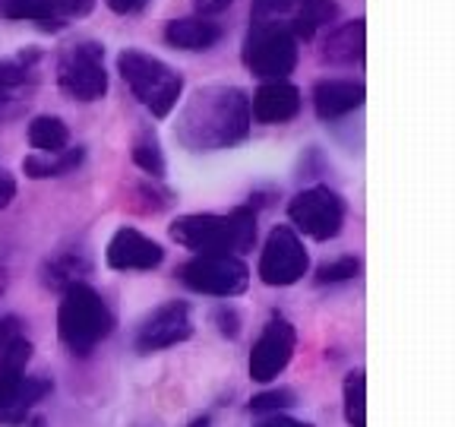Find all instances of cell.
Wrapping results in <instances>:
<instances>
[{"label": "cell", "mask_w": 455, "mask_h": 427, "mask_svg": "<svg viewBox=\"0 0 455 427\" xmlns=\"http://www.w3.org/2000/svg\"><path fill=\"white\" fill-rule=\"evenodd\" d=\"M16 335H20V320H16V317H4V320H0V351L7 349Z\"/></svg>", "instance_id": "d6a6232c"}, {"label": "cell", "mask_w": 455, "mask_h": 427, "mask_svg": "<svg viewBox=\"0 0 455 427\" xmlns=\"http://www.w3.org/2000/svg\"><path fill=\"white\" fill-rule=\"evenodd\" d=\"M105 260L111 270H121V272L156 270V266L164 260V250L158 247L152 238L140 235L136 228H121V231L111 238V244H108Z\"/></svg>", "instance_id": "7c38bea8"}, {"label": "cell", "mask_w": 455, "mask_h": 427, "mask_svg": "<svg viewBox=\"0 0 455 427\" xmlns=\"http://www.w3.org/2000/svg\"><path fill=\"white\" fill-rule=\"evenodd\" d=\"M85 272H89V260H85L83 254H64L44 266V285L64 288L67 292L70 285H79V278H83Z\"/></svg>", "instance_id": "7402d4cb"}, {"label": "cell", "mask_w": 455, "mask_h": 427, "mask_svg": "<svg viewBox=\"0 0 455 427\" xmlns=\"http://www.w3.org/2000/svg\"><path fill=\"white\" fill-rule=\"evenodd\" d=\"M215 320L221 323L219 329H221L225 335H237V313H235V310H225V307H221V310L215 313Z\"/></svg>", "instance_id": "e575fe53"}, {"label": "cell", "mask_w": 455, "mask_h": 427, "mask_svg": "<svg viewBox=\"0 0 455 427\" xmlns=\"http://www.w3.org/2000/svg\"><path fill=\"white\" fill-rule=\"evenodd\" d=\"M361 272V263H357L355 256H341L335 263H326L316 270V282L320 285H335V282H348Z\"/></svg>", "instance_id": "f1b7e54d"}, {"label": "cell", "mask_w": 455, "mask_h": 427, "mask_svg": "<svg viewBox=\"0 0 455 427\" xmlns=\"http://www.w3.org/2000/svg\"><path fill=\"white\" fill-rule=\"evenodd\" d=\"M105 4H108V10H114L117 16H133V13H140V10H146L149 0H105Z\"/></svg>", "instance_id": "4dcf8cb0"}, {"label": "cell", "mask_w": 455, "mask_h": 427, "mask_svg": "<svg viewBox=\"0 0 455 427\" xmlns=\"http://www.w3.org/2000/svg\"><path fill=\"white\" fill-rule=\"evenodd\" d=\"M323 60L329 64H341V67H351L357 60H363V20L355 22H345V26L332 28L323 42Z\"/></svg>", "instance_id": "2e32d148"}, {"label": "cell", "mask_w": 455, "mask_h": 427, "mask_svg": "<svg viewBox=\"0 0 455 427\" xmlns=\"http://www.w3.org/2000/svg\"><path fill=\"white\" fill-rule=\"evenodd\" d=\"M294 326L284 317H272L266 323L263 335L256 339L253 351H250V377L256 383H269L282 374L288 364H291V355H294Z\"/></svg>", "instance_id": "30bf717a"}, {"label": "cell", "mask_w": 455, "mask_h": 427, "mask_svg": "<svg viewBox=\"0 0 455 427\" xmlns=\"http://www.w3.org/2000/svg\"><path fill=\"white\" fill-rule=\"evenodd\" d=\"M57 85L67 99L99 101L108 93L105 73V44L99 42H73L60 54L57 64Z\"/></svg>", "instance_id": "8992f818"}, {"label": "cell", "mask_w": 455, "mask_h": 427, "mask_svg": "<svg viewBox=\"0 0 455 427\" xmlns=\"http://www.w3.org/2000/svg\"><path fill=\"white\" fill-rule=\"evenodd\" d=\"M114 320L101 294L89 285H70L57 313V333L73 355H89L101 339H108Z\"/></svg>", "instance_id": "3957f363"}, {"label": "cell", "mask_w": 455, "mask_h": 427, "mask_svg": "<svg viewBox=\"0 0 455 427\" xmlns=\"http://www.w3.org/2000/svg\"><path fill=\"white\" fill-rule=\"evenodd\" d=\"M28 358H32V345H28L22 335H16L7 349L0 351V408L7 406L10 396H13L22 380H26Z\"/></svg>", "instance_id": "e0dca14e"}, {"label": "cell", "mask_w": 455, "mask_h": 427, "mask_svg": "<svg viewBox=\"0 0 455 427\" xmlns=\"http://www.w3.org/2000/svg\"><path fill=\"white\" fill-rule=\"evenodd\" d=\"M310 270V256H307L300 238L294 235V228L278 225L272 228L269 241L263 247V256H259V278L266 285H275V288H284V285H294L307 276Z\"/></svg>", "instance_id": "9c48e42d"}, {"label": "cell", "mask_w": 455, "mask_h": 427, "mask_svg": "<svg viewBox=\"0 0 455 427\" xmlns=\"http://www.w3.org/2000/svg\"><path fill=\"white\" fill-rule=\"evenodd\" d=\"M300 114V89L284 79L259 85L250 101V117L259 124H288Z\"/></svg>", "instance_id": "4fadbf2b"}, {"label": "cell", "mask_w": 455, "mask_h": 427, "mask_svg": "<svg viewBox=\"0 0 455 427\" xmlns=\"http://www.w3.org/2000/svg\"><path fill=\"white\" fill-rule=\"evenodd\" d=\"M339 16V7H335V0H304L288 28H291V36L298 42H310L316 36V28L320 26H329V22Z\"/></svg>", "instance_id": "ffe728a7"}, {"label": "cell", "mask_w": 455, "mask_h": 427, "mask_svg": "<svg viewBox=\"0 0 455 427\" xmlns=\"http://www.w3.org/2000/svg\"><path fill=\"white\" fill-rule=\"evenodd\" d=\"M235 0H193V7H196L199 16H215V13H225L228 7H231Z\"/></svg>", "instance_id": "1f68e13d"}, {"label": "cell", "mask_w": 455, "mask_h": 427, "mask_svg": "<svg viewBox=\"0 0 455 427\" xmlns=\"http://www.w3.org/2000/svg\"><path fill=\"white\" fill-rule=\"evenodd\" d=\"M85 152L79 149H64L60 156H28L26 162H22V171H26L28 178H60V174H67V171L79 168V162H83Z\"/></svg>", "instance_id": "44dd1931"}, {"label": "cell", "mask_w": 455, "mask_h": 427, "mask_svg": "<svg viewBox=\"0 0 455 427\" xmlns=\"http://www.w3.org/2000/svg\"><path fill=\"white\" fill-rule=\"evenodd\" d=\"M48 7V26L44 32H57L64 28L67 20H79V16H89L95 7V0H44Z\"/></svg>", "instance_id": "d4e9b609"}, {"label": "cell", "mask_w": 455, "mask_h": 427, "mask_svg": "<svg viewBox=\"0 0 455 427\" xmlns=\"http://www.w3.org/2000/svg\"><path fill=\"white\" fill-rule=\"evenodd\" d=\"M130 156H133V162L140 165L146 174H152V178H162L164 171H168L156 130H142V133L133 140V152H130Z\"/></svg>", "instance_id": "cb8c5ba5"}, {"label": "cell", "mask_w": 455, "mask_h": 427, "mask_svg": "<svg viewBox=\"0 0 455 427\" xmlns=\"http://www.w3.org/2000/svg\"><path fill=\"white\" fill-rule=\"evenodd\" d=\"M300 4L304 0H253V7H250V20L253 22H288L298 16Z\"/></svg>", "instance_id": "484cf974"}, {"label": "cell", "mask_w": 455, "mask_h": 427, "mask_svg": "<svg viewBox=\"0 0 455 427\" xmlns=\"http://www.w3.org/2000/svg\"><path fill=\"white\" fill-rule=\"evenodd\" d=\"M13 197H16V181H13V174L0 171V209H7L10 203H13Z\"/></svg>", "instance_id": "836d02e7"}, {"label": "cell", "mask_w": 455, "mask_h": 427, "mask_svg": "<svg viewBox=\"0 0 455 427\" xmlns=\"http://www.w3.org/2000/svg\"><path fill=\"white\" fill-rule=\"evenodd\" d=\"M225 38V28L206 16H190V20H174L164 26V42L180 51H209Z\"/></svg>", "instance_id": "9a60e30c"}, {"label": "cell", "mask_w": 455, "mask_h": 427, "mask_svg": "<svg viewBox=\"0 0 455 427\" xmlns=\"http://www.w3.org/2000/svg\"><path fill=\"white\" fill-rule=\"evenodd\" d=\"M117 70H121L124 83L133 89L140 105L152 111V117H168L178 108L180 93H184V79L164 60L146 54V51L127 48L117 57Z\"/></svg>", "instance_id": "277c9868"}, {"label": "cell", "mask_w": 455, "mask_h": 427, "mask_svg": "<svg viewBox=\"0 0 455 427\" xmlns=\"http://www.w3.org/2000/svg\"><path fill=\"white\" fill-rule=\"evenodd\" d=\"M171 238L187 250L203 254H243L256 241V213L247 206L228 215H184L171 225Z\"/></svg>", "instance_id": "7a4b0ae2"}, {"label": "cell", "mask_w": 455, "mask_h": 427, "mask_svg": "<svg viewBox=\"0 0 455 427\" xmlns=\"http://www.w3.org/2000/svg\"><path fill=\"white\" fill-rule=\"evenodd\" d=\"M36 60H38L36 48L22 51L13 60H0V101L7 99V95L20 93L22 85L32 79V64H36Z\"/></svg>", "instance_id": "603a6c76"}, {"label": "cell", "mask_w": 455, "mask_h": 427, "mask_svg": "<svg viewBox=\"0 0 455 427\" xmlns=\"http://www.w3.org/2000/svg\"><path fill=\"white\" fill-rule=\"evenodd\" d=\"M250 99L237 85H203L187 99L174 136L190 152L231 149L250 133Z\"/></svg>", "instance_id": "6da1fadb"}, {"label": "cell", "mask_w": 455, "mask_h": 427, "mask_svg": "<svg viewBox=\"0 0 455 427\" xmlns=\"http://www.w3.org/2000/svg\"><path fill=\"white\" fill-rule=\"evenodd\" d=\"M288 219L313 241H329L345 225V203L329 187H310L288 203Z\"/></svg>", "instance_id": "ba28073f"}, {"label": "cell", "mask_w": 455, "mask_h": 427, "mask_svg": "<svg viewBox=\"0 0 455 427\" xmlns=\"http://www.w3.org/2000/svg\"><path fill=\"white\" fill-rule=\"evenodd\" d=\"M51 392V380L44 377H26L20 383V390L10 396V402L4 408H0V424L7 427H20L22 421H26L28 408L36 406V402H42L44 396Z\"/></svg>", "instance_id": "ac0fdd59"}, {"label": "cell", "mask_w": 455, "mask_h": 427, "mask_svg": "<svg viewBox=\"0 0 455 427\" xmlns=\"http://www.w3.org/2000/svg\"><path fill=\"white\" fill-rule=\"evenodd\" d=\"M256 427H310V424H304V421H294V418H269V421H263V424H256Z\"/></svg>", "instance_id": "d590c367"}, {"label": "cell", "mask_w": 455, "mask_h": 427, "mask_svg": "<svg viewBox=\"0 0 455 427\" xmlns=\"http://www.w3.org/2000/svg\"><path fill=\"white\" fill-rule=\"evenodd\" d=\"M363 392H367L363 374H348V380H345V415H348L351 427L367 424V402H363L367 396Z\"/></svg>", "instance_id": "4316f807"}, {"label": "cell", "mask_w": 455, "mask_h": 427, "mask_svg": "<svg viewBox=\"0 0 455 427\" xmlns=\"http://www.w3.org/2000/svg\"><path fill=\"white\" fill-rule=\"evenodd\" d=\"M363 85L351 83V79H323L313 89V108L320 121H339L345 114L363 105Z\"/></svg>", "instance_id": "5bb4252c"}, {"label": "cell", "mask_w": 455, "mask_h": 427, "mask_svg": "<svg viewBox=\"0 0 455 427\" xmlns=\"http://www.w3.org/2000/svg\"><path fill=\"white\" fill-rule=\"evenodd\" d=\"M243 64L253 77L284 79L298 67V38L282 22H253L243 38Z\"/></svg>", "instance_id": "5b68a950"}, {"label": "cell", "mask_w": 455, "mask_h": 427, "mask_svg": "<svg viewBox=\"0 0 455 427\" xmlns=\"http://www.w3.org/2000/svg\"><path fill=\"white\" fill-rule=\"evenodd\" d=\"M193 335V320H190V307L184 301H168L162 304L156 313L146 317V323L136 333V349L142 355L149 351H162L178 345V342H187Z\"/></svg>", "instance_id": "8fae6325"}, {"label": "cell", "mask_w": 455, "mask_h": 427, "mask_svg": "<svg viewBox=\"0 0 455 427\" xmlns=\"http://www.w3.org/2000/svg\"><path fill=\"white\" fill-rule=\"evenodd\" d=\"M180 282L199 294H215V298H235L247 288L250 270L243 260L231 254H203L193 256L180 270Z\"/></svg>", "instance_id": "52a82bcc"}, {"label": "cell", "mask_w": 455, "mask_h": 427, "mask_svg": "<svg viewBox=\"0 0 455 427\" xmlns=\"http://www.w3.org/2000/svg\"><path fill=\"white\" fill-rule=\"evenodd\" d=\"M294 406V392L291 390H272V392H263V396H256L250 402L253 412H278V408H288Z\"/></svg>", "instance_id": "f546056e"}, {"label": "cell", "mask_w": 455, "mask_h": 427, "mask_svg": "<svg viewBox=\"0 0 455 427\" xmlns=\"http://www.w3.org/2000/svg\"><path fill=\"white\" fill-rule=\"evenodd\" d=\"M4 16H7V20L36 22L38 28L48 26V7H44V0H4Z\"/></svg>", "instance_id": "83f0119b"}, {"label": "cell", "mask_w": 455, "mask_h": 427, "mask_svg": "<svg viewBox=\"0 0 455 427\" xmlns=\"http://www.w3.org/2000/svg\"><path fill=\"white\" fill-rule=\"evenodd\" d=\"M28 142L32 149H38V156H60L70 146V130L54 114H42L28 124Z\"/></svg>", "instance_id": "d6986e66"}]
</instances>
